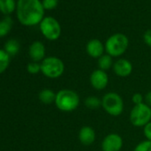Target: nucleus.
Here are the masks:
<instances>
[{
	"mask_svg": "<svg viewBox=\"0 0 151 151\" xmlns=\"http://www.w3.org/2000/svg\"><path fill=\"white\" fill-rule=\"evenodd\" d=\"M44 7L40 0H18L16 15L19 22L24 26L40 24L44 19Z\"/></svg>",
	"mask_w": 151,
	"mask_h": 151,
	"instance_id": "nucleus-1",
	"label": "nucleus"
},
{
	"mask_svg": "<svg viewBox=\"0 0 151 151\" xmlns=\"http://www.w3.org/2000/svg\"><path fill=\"white\" fill-rule=\"evenodd\" d=\"M55 105L63 112H72L80 104V97L77 92L71 89H62L56 93Z\"/></svg>",
	"mask_w": 151,
	"mask_h": 151,
	"instance_id": "nucleus-2",
	"label": "nucleus"
},
{
	"mask_svg": "<svg viewBox=\"0 0 151 151\" xmlns=\"http://www.w3.org/2000/svg\"><path fill=\"white\" fill-rule=\"evenodd\" d=\"M128 46V37L122 33H116L107 39L105 43V51L107 52V54L113 58H116L122 56L126 52Z\"/></svg>",
	"mask_w": 151,
	"mask_h": 151,
	"instance_id": "nucleus-3",
	"label": "nucleus"
},
{
	"mask_svg": "<svg viewBox=\"0 0 151 151\" xmlns=\"http://www.w3.org/2000/svg\"><path fill=\"white\" fill-rule=\"evenodd\" d=\"M41 64V72L48 78H59L65 71L64 62L58 57L50 56L45 58Z\"/></svg>",
	"mask_w": 151,
	"mask_h": 151,
	"instance_id": "nucleus-4",
	"label": "nucleus"
},
{
	"mask_svg": "<svg viewBox=\"0 0 151 151\" xmlns=\"http://www.w3.org/2000/svg\"><path fill=\"white\" fill-rule=\"evenodd\" d=\"M124 107L123 98L117 93L109 92L101 99V108L112 116H119L124 111Z\"/></svg>",
	"mask_w": 151,
	"mask_h": 151,
	"instance_id": "nucleus-5",
	"label": "nucleus"
},
{
	"mask_svg": "<svg viewBox=\"0 0 151 151\" xmlns=\"http://www.w3.org/2000/svg\"><path fill=\"white\" fill-rule=\"evenodd\" d=\"M130 122L136 127H144L151 122V107L147 103L134 105L129 116Z\"/></svg>",
	"mask_w": 151,
	"mask_h": 151,
	"instance_id": "nucleus-6",
	"label": "nucleus"
},
{
	"mask_svg": "<svg viewBox=\"0 0 151 151\" xmlns=\"http://www.w3.org/2000/svg\"><path fill=\"white\" fill-rule=\"evenodd\" d=\"M40 31L43 36L48 40H57L61 33V28L60 23L53 17H45L40 22Z\"/></svg>",
	"mask_w": 151,
	"mask_h": 151,
	"instance_id": "nucleus-7",
	"label": "nucleus"
},
{
	"mask_svg": "<svg viewBox=\"0 0 151 151\" xmlns=\"http://www.w3.org/2000/svg\"><path fill=\"white\" fill-rule=\"evenodd\" d=\"M123 139L117 133H109L102 139L101 150L102 151H120L123 147Z\"/></svg>",
	"mask_w": 151,
	"mask_h": 151,
	"instance_id": "nucleus-8",
	"label": "nucleus"
},
{
	"mask_svg": "<svg viewBox=\"0 0 151 151\" xmlns=\"http://www.w3.org/2000/svg\"><path fill=\"white\" fill-rule=\"evenodd\" d=\"M90 84L92 87L97 91L104 90L109 84V76L106 71L101 69H95L90 76Z\"/></svg>",
	"mask_w": 151,
	"mask_h": 151,
	"instance_id": "nucleus-9",
	"label": "nucleus"
},
{
	"mask_svg": "<svg viewBox=\"0 0 151 151\" xmlns=\"http://www.w3.org/2000/svg\"><path fill=\"white\" fill-rule=\"evenodd\" d=\"M114 73L120 78H126L132 74L133 67L132 62L126 59H118L114 62L113 65Z\"/></svg>",
	"mask_w": 151,
	"mask_h": 151,
	"instance_id": "nucleus-10",
	"label": "nucleus"
},
{
	"mask_svg": "<svg viewBox=\"0 0 151 151\" xmlns=\"http://www.w3.org/2000/svg\"><path fill=\"white\" fill-rule=\"evenodd\" d=\"M105 45L101 43L99 39H91L86 45V52L87 54L94 59H99L104 54Z\"/></svg>",
	"mask_w": 151,
	"mask_h": 151,
	"instance_id": "nucleus-11",
	"label": "nucleus"
},
{
	"mask_svg": "<svg viewBox=\"0 0 151 151\" xmlns=\"http://www.w3.org/2000/svg\"><path fill=\"white\" fill-rule=\"evenodd\" d=\"M96 139V133L92 126L85 125L78 132V139L84 146H91Z\"/></svg>",
	"mask_w": 151,
	"mask_h": 151,
	"instance_id": "nucleus-12",
	"label": "nucleus"
},
{
	"mask_svg": "<svg viewBox=\"0 0 151 151\" xmlns=\"http://www.w3.org/2000/svg\"><path fill=\"white\" fill-rule=\"evenodd\" d=\"M29 53L33 61L35 62L41 61L45 59V47L42 42L35 41L29 46Z\"/></svg>",
	"mask_w": 151,
	"mask_h": 151,
	"instance_id": "nucleus-13",
	"label": "nucleus"
},
{
	"mask_svg": "<svg viewBox=\"0 0 151 151\" xmlns=\"http://www.w3.org/2000/svg\"><path fill=\"white\" fill-rule=\"evenodd\" d=\"M14 0H0V12L5 15H9L16 9Z\"/></svg>",
	"mask_w": 151,
	"mask_h": 151,
	"instance_id": "nucleus-14",
	"label": "nucleus"
},
{
	"mask_svg": "<svg viewBox=\"0 0 151 151\" xmlns=\"http://www.w3.org/2000/svg\"><path fill=\"white\" fill-rule=\"evenodd\" d=\"M38 98H39V100H40V101L42 103H44V104H51V103L55 102L56 93L51 89H44L39 93Z\"/></svg>",
	"mask_w": 151,
	"mask_h": 151,
	"instance_id": "nucleus-15",
	"label": "nucleus"
},
{
	"mask_svg": "<svg viewBox=\"0 0 151 151\" xmlns=\"http://www.w3.org/2000/svg\"><path fill=\"white\" fill-rule=\"evenodd\" d=\"M114 61L113 57L109 54H103L101 58L98 59V68L103 71H106L113 68Z\"/></svg>",
	"mask_w": 151,
	"mask_h": 151,
	"instance_id": "nucleus-16",
	"label": "nucleus"
},
{
	"mask_svg": "<svg viewBox=\"0 0 151 151\" xmlns=\"http://www.w3.org/2000/svg\"><path fill=\"white\" fill-rule=\"evenodd\" d=\"M19 50H20V44L16 39H10L5 45V51L10 56H14L17 54Z\"/></svg>",
	"mask_w": 151,
	"mask_h": 151,
	"instance_id": "nucleus-17",
	"label": "nucleus"
},
{
	"mask_svg": "<svg viewBox=\"0 0 151 151\" xmlns=\"http://www.w3.org/2000/svg\"><path fill=\"white\" fill-rule=\"evenodd\" d=\"M12 25H13V21L12 19L7 16L4 20L0 22V37L6 36L10 30L12 29Z\"/></svg>",
	"mask_w": 151,
	"mask_h": 151,
	"instance_id": "nucleus-18",
	"label": "nucleus"
},
{
	"mask_svg": "<svg viewBox=\"0 0 151 151\" xmlns=\"http://www.w3.org/2000/svg\"><path fill=\"white\" fill-rule=\"evenodd\" d=\"M84 103L89 109H98L101 107V99L97 96H88L85 99Z\"/></svg>",
	"mask_w": 151,
	"mask_h": 151,
	"instance_id": "nucleus-19",
	"label": "nucleus"
},
{
	"mask_svg": "<svg viewBox=\"0 0 151 151\" xmlns=\"http://www.w3.org/2000/svg\"><path fill=\"white\" fill-rule=\"evenodd\" d=\"M10 63V55L5 51L0 49V74L5 72Z\"/></svg>",
	"mask_w": 151,
	"mask_h": 151,
	"instance_id": "nucleus-20",
	"label": "nucleus"
},
{
	"mask_svg": "<svg viewBox=\"0 0 151 151\" xmlns=\"http://www.w3.org/2000/svg\"><path fill=\"white\" fill-rule=\"evenodd\" d=\"M133 151H151V141L145 139L136 145Z\"/></svg>",
	"mask_w": 151,
	"mask_h": 151,
	"instance_id": "nucleus-21",
	"label": "nucleus"
},
{
	"mask_svg": "<svg viewBox=\"0 0 151 151\" xmlns=\"http://www.w3.org/2000/svg\"><path fill=\"white\" fill-rule=\"evenodd\" d=\"M27 70L29 74H33V75L38 74L39 72H41V64H39L38 62L32 61L28 64Z\"/></svg>",
	"mask_w": 151,
	"mask_h": 151,
	"instance_id": "nucleus-22",
	"label": "nucleus"
},
{
	"mask_svg": "<svg viewBox=\"0 0 151 151\" xmlns=\"http://www.w3.org/2000/svg\"><path fill=\"white\" fill-rule=\"evenodd\" d=\"M42 5L44 9L46 10H52L54 9L58 5V0H43Z\"/></svg>",
	"mask_w": 151,
	"mask_h": 151,
	"instance_id": "nucleus-23",
	"label": "nucleus"
},
{
	"mask_svg": "<svg viewBox=\"0 0 151 151\" xmlns=\"http://www.w3.org/2000/svg\"><path fill=\"white\" fill-rule=\"evenodd\" d=\"M143 100H144L143 95L140 93H133V95L132 97V101L134 105H139L141 103H144Z\"/></svg>",
	"mask_w": 151,
	"mask_h": 151,
	"instance_id": "nucleus-24",
	"label": "nucleus"
},
{
	"mask_svg": "<svg viewBox=\"0 0 151 151\" xmlns=\"http://www.w3.org/2000/svg\"><path fill=\"white\" fill-rule=\"evenodd\" d=\"M143 133L146 139L151 141V122H149L143 127Z\"/></svg>",
	"mask_w": 151,
	"mask_h": 151,
	"instance_id": "nucleus-25",
	"label": "nucleus"
},
{
	"mask_svg": "<svg viewBox=\"0 0 151 151\" xmlns=\"http://www.w3.org/2000/svg\"><path fill=\"white\" fill-rule=\"evenodd\" d=\"M143 39H144V42L151 47V29H147L144 35H143Z\"/></svg>",
	"mask_w": 151,
	"mask_h": 151,
	"instance_id": "nucleus-26",
	"label": "nucleus"
},
{
	"mask_svg": "<svg viewBox=\"0 0 151 151\" xmlns=\"http://www.w3.org/2000/svg\"><path fill=\"white\" fill-rule=\"evenodd\" d=\"M145 101H146V103H147L148 106L151 107V91H149V92L146 94V96H145Z\"/></svg>",
	"mask_w": 151,
	"mask_h": 151,
	"instance_id": "nucleus-27",
	"label": "nucleus"
}]
</instances>
